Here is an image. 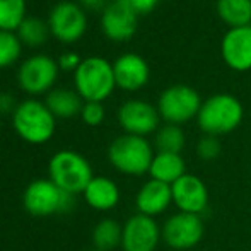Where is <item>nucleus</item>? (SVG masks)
<instances>
[{
    "label": "nucleus",
    "instance_id": "nucleus-10",
    "mask_svg": "<svg viewBox=\"0 0 251 251\" xmlns=\"http://www.w3.org/2000/svg\"><path fill=\"white\" fill-rule=\"evenodd\" d=\"M51 34L65 45L75 43L87 29V17L84 9L75 2H58L48 16Z\"/></svg>",
    "mask_w": 251,
    "mask_h": 251
},
{
    "label": "nucleus",
    "instance_id": "nucleus-6",
    "mask_svg": "<svg viewBox=\"0 0 251 251\" xmlns=\"http://www.w3.org/2000/svg\"><path fill=\"white\" fill-rule=\"evenodd\" d=\"M23 205L31 215L48 217L72 210L75 205V195L63 192L50 178L34 179L24 190Z\"/></svg>",
    "mask_w": 251,
    "mask_h": 251
},
{
    "label": "nucleus",
    "instance_id": "nucleus-27",
    "mask_svg": "<svg viewBox=\"0 0 251 251\" xmlns=\"http://www.w3.org/2000/svg\"><path fill=\"white\" fill-rule=\"evenodd\" d=\"M222 152V144L219 140V137L214 135H203L197 144V154L201 161H214L221 155Z\"/></svg>",
    "mask_w": 251,
    "mask_h": 251
},
{
    "label": "nucleus",
    "instance_id": "nucleus-5",
    "mask_svg": "<svg viewBox=\"0 0 251 251\" xmlns=\"http://www.w3.org/2000/svg\"><path fill=\"white\" fill-rule=\"evenodd\" d=\"M74 84L79 96L86 102H102L111 96L116 87L113 63L101 56L82 60L74 72Z\"/></svg>",
    "mask_w": 251,
    "mask_h": 251
},
{
    "label": "nucleus",
    "instance_id": "nucleus-14",
    "mask_svg": "<svg viewBox=\"0 0 251 251\" xmlns=\"http://www.w3.org/2000/svg\"><path fill=\"white\" fill-rule=\"evenodd\" d=\"M137 24H139V16L118 0L108 3V7L101 12L102 33L115 43L128 41L137 33Z\"/></svg>",
    "mask_w": 251,
    "mask_h": 251
},
{
    "label": "nucleus",
    "instance_id": "nucleus-19",
    "mask_svg": "<svg viewBox=\"0 0 251 251\" xmlns=\"http://www.w3.org/2000/svg\"><path fill=\"white\" fill-rule=\"evenodd\" d=\"M151 179L173 185L181 176L186 175V162L181 154H171V152H155L149 169Z\"/></svg>",
    "mask_w": 251,
    "mask_h": 251
},
{
    "label": "nucleus",
    "instance_id": "nucleus-21",
    "mask_svg": "<svg viewBox=\"0 0 251 251\" xmlns=\"http://www.w3.org/2000/svg\"><path fill=\"white\" fill-rule=\"evenodd\" d=\"M123 224H120L116 219L104 217L94 226L93 229V245L96 250L113 251L122 246Z\"/></svg>",
    "mask_w": 251,
    "mask_h": 251
},
{
    "label": "nucleus",
    "instance_id": "nucleus-4",
    "mask_svg": "<svg viewBox=\"0 0 251 251\" xmlns=\"http://www.w3.org/2000/svg\"><path fill=\"white\" fill-rule=\"evenodd\" d=\"M48 178L58 188L70 195L84 193L94 178L93 166L82 154L75 151H58L48 162Z\"/></svg>",
    "mask_w": 251,
    "mask_h": 251
},
{
    "label": "nucleus",
    "instance_id": "nucleus-24",
    "mask_svg": "<svg viewBox=\"0 0 251 251\" xmlns=\"http://www.w3.org/2000/svg\"><path fill=\"white\" fill-rule=\"evenodd\" d=\"M17 36H19L21 43L27 45V47H41L47 43L48 36H50V26L45 23L43 19L38 17H26L19 27H17Z\"/></svg>",
    "mask_w": 251,
    "mask_h": 251
},
{
    "label": "nucleus",
    "instance_id": "nucleus-20",
    "mask_svg": "<svg viewBox=\"0 0 251 251\" xmlns=\"http://www.w3.org/2000/svg\"><path fill=\"white\" fill-rule=\"evenodd\" d=\"M84 102L86 101L79 96V93L72 89H51L45 100V104L53 113V116L62 120L79 115L82 111Z\"/></svg>",
    "mask_w": 251,
    "mask_h": 251
},
{
    "label": "nucleus",
    "instance_id": "nucleus-33",
    "mask_svg": "<svg viewBox=\"0 0 251 251\" xmlns=\"http://www.w3.org/2000/svg\"><path fill=\"white\" fill-rule=\"evenodd\" d=\"M89 251H101V250H96V248H94V250H89Z\"/></svg>",
    "mask_w": 251,
    "mask_h": 251
},
{
    "label": "nucleus",
    "instance_id": "nucleus-29",
    "mask_svg": "<svg viewBox=\"0 0 251 251\" xmlns=\"http://www.w3.org/2000/svg\"><path fill=\"white\" fill-rule=\"evenodd\" d=\"M123 5H126L128 9H132L137 16H146V14L152 12L157 7L159 0H118Z\"/></svg>",
    "mask_w": 251,
    "mask_h": 251
},
{
    "label": "nucleus",
    "instance_id": "nucleus-15",
    "mask_svg": "<svg viewBox=\"0 0 251 251\" xmlns=\"http://www.w3.org/2000/svg\"><path fill=\"white\" fill-rule=\"evenodd\" d=\"M221 53L226 65L236 72L251 69V26L234 27L224 34Z\"/></svg>",
    "mask_w": 251,
    "mask_h": 251
},
{
    "label": "nucleus",
    "instance_id": "nucleus-12",
    "mask_svg": "<svg viewBox=\"0 0 251 251\" xmlns=\"http://www.w3.org/2000/svg\"><path fill=\"white\" fill-rule=\"evenodd\" d=\"M162 241L161 226L154 217L133 214L123 224V251H155Z\"/></svg>",
    "mask_w": 251,
    "mask_h": 251
},
{
    "label": "nucleus",
    "instance_id": "nucleus-11",
    "mask_svg": "<svg viewBox=\"0 0 251 251\" xmlns=\"http://www.w3.org/2000/svg\"><path fill=\"white\" fill-rule=\"evenodd\" d=\"M118 123L125 133L147 139V135L159 130L161 116H159L157 106L144 100H130L120 106Z\"/></svg>",
    "mask_w": 251,
    "mask_h": 251
},
{
    "label": "nucleus",
    "instance_id": "nucleus-30",
    "mask_svg": "<svg viewBox=\"0 0 251 251\" xmlns=\"http://www.w3.org/2000/svg\"><path fill=\"white\" fill-rule=\"evenodd\" d=\"M80 62H82V60H80V56L77 55V53L69 51V53H63L58 58V67L63 70H74V72H75L77 67L80 65Z\"/></svg>",
    "mask_w": 251,
    "mask_h": 251
},
{
    "label": "nucleus",
    "instance_id": "nucleus-25",
    "mask_svg": "<svg viewBox=\"0 0 251 251\" xmlns=\"http://www.w3.org/2000/svg\"><path fill=\"white\" fill-rule=\"evenodd\" d=\"M26 19V0H0V31H17Z\"/></svg>",
    "mask_w": 251,
    "mask_h": 251
},
{
    "label": "nucleus",
    "instance_id": "nucleus-16",
    "mask_svg": "<svg viewBox=\"0 0 251 251\" xmlns=\"http://www.w3.org/2000/svg\"><path fill=\"white\" fill-rule=\"evenodd\" d=\"M116 86L123 91H139L149 82L151 70L147 62L137 53H125L113 63Z\"/></svg>",
    "mask_w": 251,
    "mask_h": 251
},
{
    "label": "nucleus",
    "instance_id": "nucleus-3",
    "mask_svg": "<svg viewBox=\"0 0 251 251\" xmlns=\"http://www.w3.org/2000/svg\"><path fill=\"white\" fill-rule=\"evenodd\" d=\"M12 125L16 133L27 144L41 146L55 135L56 118L45 102L26 100L17 104L12 113Z\"/></svg>",
    "mask_w": 251,
    "mask_h": 251
},
{
    "label": "nucleus",
    "instance_id": "nucleus-18",
    "mask_svg": "<svg viewBox=\"0 0 251 251\" xmlns=\"http://www.w3.org/2000/svg\"><path fill=\"white\" fill-rule=\"evenodd\" d=\"M84 200L91 208L98 212L113 210L120 203L122 192L118 185L108 176H94L84 190Z\"/></svg>",
    "mask_w": 251,
    "mask_h": 251
},
{
    "label": "nucleus",
    "instance_id": "nucleus-13",
    "mask_svg": "<svg viewBox=\"0 0 251 251\" xmlns=\"http://www.w3.org/2000/svg\"><path fill=\"white\" fill-rule=\"evenodd\" d=\"M173 205L178 212L201 215L208 208V188L205 181L195 175H188L171 185Z\"/></svg>",
    "mask_w": 251,
    "mask_h": 251
},
{
    "label": "nucleus",
    "instance_id": "nucleus-32",
    "mask_svg": "<svg viewBox=\"0 0 251 251\" xmlns=\"http://www.w3.org/2000/svg\"><path fill=\"white\" fill-rule=\"evenodd\" d=\"M79 5L82 7L84 10H93V12H102V10L108 7V2L106 0H79Z\"/></svg>",
    "mask_w": 251,
    "mask_h": 251
},
{
    "label": "nucleus",
    "instance_id": "nucleus-2",
    "mask_svg": "<svg viewBox=\"0 0 251 251\" xmlns=\"http://www.w3.org/2000/svg\"><path fill=\"white\" fill-rule=\"evenodd\" d=\"M154 155V147L146 137L130 133L116 137L108 147L109 164L125 176L147 175Z\"/></svg>",
    "mask_w": 251,
    "mask_h": 251
},
{
    "label": "nucleus",
    "instance_id": "nucleus-28",
    "mask_svg": "<svg viewBox=\"0 0 251 251\" xmlns=\"http://www.w3.org/2000/svg\"><path fill=\"white\" fill-rule=\"evenodd\" d=\"M104 116H106V111H104V106L102 102H84L82 106V111H80V118L86 125L89 126H98L104 122Z\"/></svg>",
    "mask_w": 251,
    "mask_h": 251
},
{
    "label": "nucleus",
    "instance_id": "nucleus-17",
    "mask_svg": "<svg viewBox=\"0 0 251 251\" xmlns=\"http://www.w3.org/2000/svg\"><path fill=\"white\" fill-rule=\"evenodd\" d=\"M173 205L171 185L149 179L139 188L135 195L137 214L147 215V217H157L162 215Z\"/></svg>",
    "mask_w": 251,
    "mask_h": 251
},
{
    "label": "nucleus",
    "instance_id": "nucleus-31",
    "mask_svg": "<svg viewBox=\"0 0 251 251\" xmlns=\"http://www.w3.org/2000/svg\"><path fill=\"white\" fill-rule=\"evenodd\" d=\"M17 108L14 98L9 93H0V113L7 115V113H14V109Z\"/></svg>",
    "mask_w": 251,
    "mask_h": 251
},
{
    "label": "nucleus",
    "instance_id": "nucleus-26",
    "mask_svg": "<svg viewBox=\"0 0 251 251\" xmlns=\"http://www.w3.org/2000/svg\"><path fill=\"white\" fill-rule=\"evenodd\" d=\"M23 43L16 31H0V69L14 65L19 60Z\"/></svg>",
    "mask_w": 251,
    "mask_h": 251
},
{
    "label": "nucleus",
    "instance_id": "nucleus-23",
    "mask_svg": "<svg viewBox=\"0 0 251 251\" xmlns=\"http://www.w3.org/2000/svg\"><path fill=\"white\" fill-rule=\"evenodd\" d=\"M186 137L179 125H169L164 123L159 126V130L154 133V147L157 152H171V154H181L185 149Z\"/></svg>",
    "mask_w": 251,
    "mask_h": 251
},
{
    "label": "nucleus",
    "instance_id": "nucleus-7",
    "mask_svg": "<svg viewBox=\"0 0 251 251\" xmlns=\"http://www.w3.org/2000/svg\"><path fill=\"white\" fill-rule=\"evenodd\" d=\"M201 102L203 101L193 87L178 84L162 91L157 100V111L166 123L181 126L199 116Z\"/></svg>",
    "mask_w": 251,
    "mask_h": 251
},
{
    "label": "nucleus",
    "instance_id": "nucleus-22",
    "mask_svg": "<svg viewBox=\"0 0 251 251\" xmlns=\"http://www.w3.org/2000/svg\"><path fill=\"white\" fill-rule=\"evenodd\" d=\"M217 14L231 29L251 24V0H217Z\"/></svg>",
    "mask_w": 251,
    "mask_h": 251
},
{
    "label": "nucleus",
    "instance_id": "nucleus-8",
    "mask_svg": "<svg viewBox=\"0 0 251 251\" xmlns=\"http://www.w3.org/2000/svg\"><path fill=\"white\" fill-rule=\"evenodd\" d=\"M162 243L173 251H190L200 245L205 234L201 215L176 212L161 226Z\"/></svg>",
    "mask_w": 251,
    "mask_h": 251
},
{
    "label": "nucleus",
    "instance_id": "nucleus-9",
    "mask_svg": "<svg viewBox=\"0 0 251 251\" xmlns=\"http://www.w3.org/2000/svg\"><path fill=\"white\" fill-rule=\"evenodd\" d=\"M58 62L48 55H33L21 63L17 70V84L31 96L48 94L58 79Z\"/></svg>",
    "mask_w": 251,
    "mask_h": 251
},
{
    "label": "nucleus",
    "instance_id": "nucleus-1",
    "mask_svg": "<svg viewBox=\"0 0 251 251\" xmlns=\"http://www.w3.org/2000/svg\"><path fill=\"white\" fill-rule=\"evenodd\" d=\"M245 109L238 98L231 94H214L201 102L197 116L200 130L205 135H227L234 132L243 122Z\"/></svg>",
    "mask_w": 251,
    "mask_h": 251
}]
</instances>
